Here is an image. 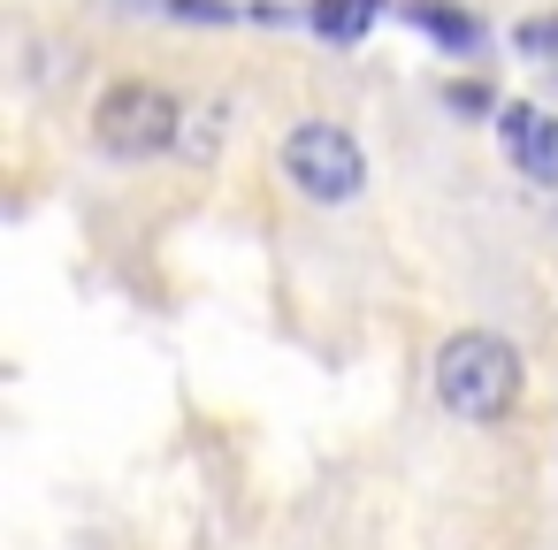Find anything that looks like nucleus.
I'll return each instance as SVG.
<instances>
[{"instance_id":"obj_8","label":"nucleus","mask_w":558,"mask_h":550,"mask_svg":"<svg viewBox=\"0 0 558 550\" xmlns=\"http://www.w3.org/2000/svg\"><path fill=\"white\" fill-rule=\"evenodd\" d=\"M169 16H199V24H238L245 9H230V0H161Z\"/></svg>"},{"instance_id":"obj_5","label":"nucleus","mask_w":558,"mask_h":550,"mask_svg":"<svg viewBox=\"0 0 558 550\" xmlns=\"http://www.w3.org/2000/svg\"><path fill=\"white\" fill-rule=\"evenodd\" d=\"M375 9H383V0H314L306 24H314L322 39H360V32L375 24Z\"/></svg>"},{"instance_id":"obj_6","label":"nucleus","mask_w":558,"mask_h":550,"mask_svg":"<svg viewBox=\"0 0 558 550\" xmlns=\"http://www.w3.org/2000/svg\"><path fill=\"white\" fill-rule=\"evenodd\" d=\"M405 16H413L421 32H436V39H451V47H474V24H466L459 9H444V0H405Z\"/></svg>"},{"instance_id":"obj_3","label":"nucleus","mask_w":558,"mask_h":550,"mask_svg":"<svg viewBox=\"0 0 558 550\" xmlns=\"http://www.w3.org/2000/svg\"><path fill=\"white\" fill-rule=\"evenodd\" d=\"M283 176H291L306 199L344 207V199L367 184V154H360V138H352L344 123L306 115V123H291V131H283Z\"/></svg>"},{"instance_id":"obj_2","label":"nucleus","mask_w":558,"mask_h":550,"mask_svg":"<svg viewBox=\"0 0 558 550\" xmlns=\"http://www.w3.org/2000/svg\"><path fill=\"white\" fill-rule=\"evenodd\" d=\"M93 138H100V154H116V161H146V154H169V146L184 138V108H177V93H161V85H146V77H123V85L100 93Z\"/></svg>"},{"instance_id":"obj_1","label":"nucleus","mask_w":558,"mask_h":550,"mask_svg":"<svg viewBox=\"0 0 558 550\" xmlns=\"http://www.w3.org/2000/svg\"><path fill=\"white\" fill-rule=\"evenodd\" d=\"M436 398L459 413V420H474V428H489V420H505L512 413V398H520V352L505 344V337H489V329H451L444 344H436Z\"/></svg>"},{"instance_id":"obj_9","label":"nucleus","mask_w":558,"mask_h":550,"mask_svg":"<svg viewBox=\"0 0 558 550\" xmlns=\"http://www.w3.org/2000/svg\"><path fill=\"white\" fill-rule=\"evenodd\" d=\"M444 100H451V108H466V115H474V108H489V93H482V85H451Z\"/></svg>"},{"instance_id":"obj_7","label":"nucleus","mask_w":558,"mask_h":550,"mask_svg":"<svg viewBox=\"0 0 558 550\" xmlns=\"http://www.w3.org/2000/svg\"><path fill=\"white\" fill-rule=\"evenodd\" d=\"M512 47L535 54V62H558V16H527V24L512 32Z\"/></svg>"},{"instance_id":"obj_4","label":"nucleus","mask_w":558,"mask_h":550,"mask_svg":"<svg viewBox=\"0 0 558 550\" xmlns=\"http://www.w3.org/2000/svg\"><path fill=\"white\" fill-rule=\"evenodd\" d=\"M505 154L535 176V184H558V123H543L535 108H505Z\"/></svg>"}]
</instances>
